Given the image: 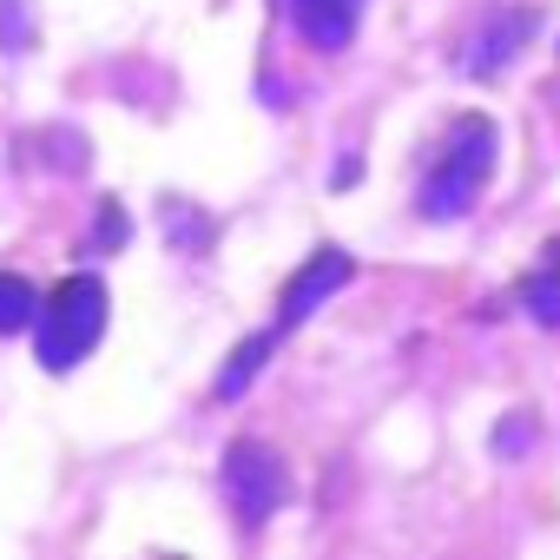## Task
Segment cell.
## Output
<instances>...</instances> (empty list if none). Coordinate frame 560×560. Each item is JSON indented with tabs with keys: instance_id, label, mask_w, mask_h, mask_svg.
I'll return each mask as SVG.
<instances>
[{
	"instance_id": "obj_6",
	"label": "cell",
	"mask_w": 560,
	"mask_h": 560,
	"mask_svg": "<svg viewBox=\"0 0 560 560\" xmlns=\"http://www.w3.org/2000/svg\"><path fill=\"white\" fill-rule=\"evenodd\" d=\"M277 8L291 14V27L317 47V54H343L363 27V8L370 0H277Z\"/></svg>"
},
{
	"instance_id": "obj_4",
	"label": "cell",
	"mask_w": 560,
	"mask_h": 560,
	"mask_svg": "<svg viewBox=\"0 0 560 560\" xmlns=\"http://www.w3.org/2000/svg\"><path fill=\"white\" fill-rule=\"evenodd\" d=\"M527 40H534V8H488L481 27H475L468 47H462V73H468V80H494Z\"/></svg>"
},
{
	"instance_id": "obj_3",
	"label": "cell",
	"mask_w": 560,
	"mask_h": 560,
	"mask_svg": "<svg viewBox=\"0 0 560 560\" xmlns=\"http://www.w3.org/2000/svg\"><path fill=\"white\" fill-rule=\"evenodd\" d=\"M284 494H291L284 462H277L264 442H231V455H224V501H231L237 527H264L277 508H284Z\"/></svg>"
},
{
	"instance_id": "obj_1",
	"label": "cell",
	"mask_w": 560,
	"mask_h": 560,
	"mask_svg": "<svg viewBox=\"0 0 560 560\" xmlns=\"http://www.w3.org/2000/svg\"><path fill=\"white\" fill-rule=\"evenodd\" d=\"M494 159H501L494 119H488V113H462V119L448 126V139H442V159L429 165V178H422V191H416V211H422L429 224L462 218V211L481 198V185L494 178Z\"/></svg>"
},
{
	"instance_id": "obj_9",
	"label": "cell",
	"mask_w": 560,
	"mask_h": 560,
	"mask_svg": "<svg viewBox=\"0 0 560 560\" xmlns=\"http://www.w3.org/2000/svg\"><path fill=\"white\" fill-rule=\"evenodd\" d=\"M34 317H40V291L27 284L21 270H0V337L34 330Z\"/></svg>"
},
{
	"instance_id": "obj_8",
	"label": "cell",
	"mask_w": 560,
	"mask_h": 560,
	"mask_svg": "<svg viewBox=\"0 0 560 560\" xmlns=\"http://www.w3.org/2000/svg\"><path fill=\"white\" fill-rule=\"evenodd\" d=\"M277 337H284V330H257V337H244V343L231 350V363L218 370V396H224V402H237V396L250 389V376H257V370L270 363V350H277Z\"/></svg>"
},
{
	"instance_id": "obj_7",
	"label": "cell",
	"mask_w": 560,
	"mask_h": 560,
	"mask_svg": "<svg viewBox=\"0 0 560 560\" xmlns=\"http://www.w3.org/2000/svg\"><path fill=\"white\" fill-rule=\"evenodd\" d=\"M521 311H527L540 330H560V237L547 244L540 270H527V277H521Z\"/></svg>"
},
{
	"instance_id": "obj_5",
	"label": "cell",
	"mask_w": 560,
	"mask_h": 560,
	"mask_svg": "<svg viewBox=\"0 0 560 560\" xmlns=\"http://www.w3.org/2000/svg\"><path fill=\"white\" fill-rule=\"evenodd\" d=\"M350 277H357V264L337 250V244H324V250H311L304 257V270L291 277V284H284V298H277V304H284V311H277V330H298L317 304H330L343 284H350Z\"/></svg>"
},
{
	"instance_id": "obj_10",
	"label": "cell",
	"mask_w": 560,
	"mask_h": 560,
	"mask_svg": "<svg viewBox=\"0 0 560 560\" xmlns=\"http://www.w3.org/2000/svg\"><path fill=\"white\" fill-rule=\"evenodd\" d=\"M0 47H14V54L34 47V8L27 0H0Z\"/></svg>"
},
{
	"instance_id": "obj_2",
	"label": "cell",
	"mask_w": 560,
	"mask_h": 560,
	"mask_svg": "<svg viewBox=\"0 0 560 560\" xmlns=\"http://www.w3.org/2000/svg\"><path fill=\"white\" fill-rule=\"evenodd\" d=\"M106 317H113V304H106V284L93 270L54 284V298H40V317H34L40 324V370H54V376L80 370L93 357V343L106 337Z\"/></svg>"
},
{
	"instance_id": "obj_11",
	"label": "cell",
	"mask_w": 560,
	"mask_h": 560,
	"mask_svg": "<svg viewBox=\"0 0 560 560\" xmlns=\"http://www.w3.org/2000/svg\"><path fill=\"white\" fill-rule=\"evenodd\" d=\"M126 231H132V224H126V211L106 198V205H100V224H93V237H86V250H119V244H126Z\"/></svg>"
}]
</instances>
